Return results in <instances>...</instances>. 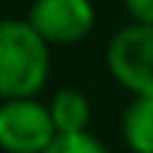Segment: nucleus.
Returning a JSON list of instances; mask_svg holds the SVG:
<instances>
[{
    "label": "nucleus",
    "instance_id": "nucleus-1",
    "mask_svg": "<svg viewBox=\"0 0 153 153\" xmlns=\"http://www.w3.org/2000/svg\"><path fill=\"white\" fill-rule=\"evenodd\" d=\"M51 48L26 17H6L0 26V97H37L51 76Z\"/></svg>",
    "mask_w": 153,
    "mask_h": 153
},
{
    "label": "nucleus",
    "instance_id": "nucleus-2",
    "mask_svg": "<svg viewBox=\"0 0 153 153\" xmlns=\"http://www.w3.org/2000/svg\"><path fill=\"white\" fill-rule=\"evenodd\" d=\"M105 68L131 97H153V26H122L105 45Z\"/></svg>",
    "mask_w": 153,
    "mask_h": 153
},
{
    "label": "nucleus",
    "instance_id": "nucleus-3",
    "mask_svg": "<svg viewBox=\"0 0 153 153\" xmlns=\"http://www.w3.org/2000/svg\"><path fill=\"white\" fill-rule=\"evenodd\" d=\"M48 102L37 97H11L0 105V148L6 153H43L57 139Z\"/></svg>",
    "mask_w": 153,
    "mask_h": 153
},
{
    "label": "nucleus",
    "instance_id": "nucleus-4",
    "mask_svg": "<svg viewBox=\"0 0 153 153\" xmlns=\"http://www.w3.org/2000/svg\"><path fill=\"white\" fill-rule=\"evenodd\" d=\"M26 20L57 48L79 45L97 26L91 0H31Z\"/></svg>",
    "mask_w": 153,
    "mask_h": 153
},
{
    "label": "nucleus",
    "instance_id": "nucleus-5",
    "mask_svg": "<svg viewBox=\"0 0 153 153\" xmlns=\"http://www.w3.org/2000/svg\"><path fill=\"white\" fill-rule=\"evenodd\" d=\"M51 116H54V125L60 133H76V131H88L94 119V108L91 99L74 85L57 88L48 99Z\"/></svg>",
    "mask_w": 153,
    "mask_h": 153
},
{
    "label": "nucleus",
    "instance_id": "nucleus-6",
    "mask_svg": "<svg viewBox=\"0 0 153 153\" xmlns=\"http://www.w3.org/2000/svg\"><path fill=\"white\" fill-rule=\"evenodd\" d=\"M119 131L131 153H153V97H131Z\"/></svg>",
    "mask_w": 153,
    "mask_h": 153
},
{
    "label": "nucleus",
    "instance_id": "nucleus-7",
    "mask_svg": "<svg viewBox=\"0 0 153 153\" xmlns=\"http://www.w3.org/2000/svg\"><path fill=\"white\" fill-rule=\"evenodd\" d=\"M43 153H108V148L91 131H76V133H57V139Z\"/></svg>",
    "mask_w": 153,
    "mask_h": 153
},
{
    "label": "nucleus",
    "instance_id": "nucleus-8",
    "mask_svg": "<svg viewBox=\"0 0 153 153\" xmlns=\"http://www.w3.org/2000/svg\"><path fill=\"white\" fill-rule=\"evenodd\" d=\"M128 17L133 23H148L153 26V0H122Z\"/></svg>",
    "mask_w": 153,
    "mask_h": 153
}]
</instances>
